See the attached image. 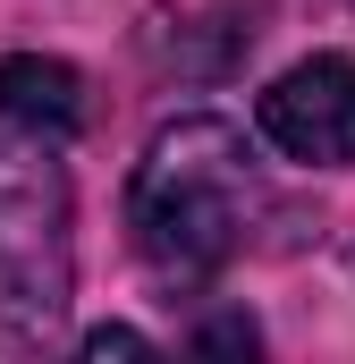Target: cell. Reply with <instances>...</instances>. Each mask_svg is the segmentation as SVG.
<instances>
[{
  "label": "cell",
  "instance_id": "1",
  "mask_svg": "<svg viewBox=\"0 0 355 364\" xmlns=\"http://www.w3.org/2000/svg\"><path fill=\"white\" fill-rule=\"evenodd\" d=\"M254 212H263V178H254V153L229 119L161 127L136 161V186H127L136 255L161 279H212L246 246Z\"/></svg>",
  "mask_w": 355,
  "mask_h": 364
},
{
  "label": "cell",
  "instance_id": "2",
  "mask_svg": "<svg viewBox=\"0 0 355 364\" xmlns=\"http://www.w3.org/2000/svg\"><path fill=\"white\" fill-rule=\"evenodd\" d=\"M51 127L0 119V322L43 331L68 305V170Z\"/></svg>",
  "mask_w": 355,
  "mask_h": 364
},
{
  "label": "cell",
  "instance_id": "3",
  "mask_svg": "<svg viewBox=\"0 0 355 364\" xmlns=\"http://www.w3.org/2000/svg\"><path fill=\"white\" fill-rule=\"evenodd\" d=\"M254 119L288 161H313V170L355 161V60H339V51L296 60L288 77H271Z\"/></svg>",
  "mask_w": 355,
  "mask_h": 364
},
{
  "label": "cell",
  "instance_id": "4",
  "mask_svg": "<svg viewBox=\"0 0 355 364\" xmlns=\"http://www.w3.org/2000/svg\"><path fill=\"white\" fill-rule=\"evenodd\" d=\"M0 119H17V127H51V136H77V119H85V85H77V68L34 60V51L0 60Z\"/></svg>",
  "mask_w": 355,
  "mask_h": 364
},
{
  "label": "cell",
  "instance_id": "5",
  "mask_svg": "<svg viewBox=\"0 0 355 364\" xmlns=\"http://www.w3.org/2000/svg\"><path fill=\"white\" fill-rule=\"evenodd\" d=\"M85 356H144V339L110 322V331H93V339H85Z\"/></svg>",
  "mask_w": 355,
  "mask_h": 364
}]
</instances>
